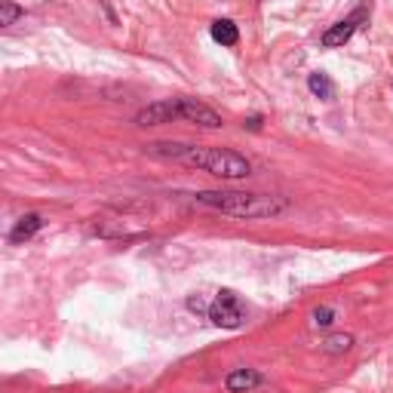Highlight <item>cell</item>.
<instances>
[{
  "label": "cell",
  "mask_w": 393,
  "mask_h": 393,
  "mask_svg": "<svg viewBox=\"0 0 393 393\" xmlns=\"http://www.w3.org/2000/svg\"><path fill=\"white\" fill-rule=\"evenodd\" d=\"M148 154L163 157V160L191 166V170H203L215 175V179H246L252 172L249 160L237 151L228 148H196V145H175V142H154L148 145Z\"/></svg>",
  "instance_id": "1"
},
{
  "label": "cell",
  "mask_w": 393,
  "mask_h": 393,
  "mask_svg": "<svg viewBox=\"0 0 393 393\" xmlns=\"http://www.w3.org/2000/svg\"><path fill=\"white\" fill-rule=\"evenodd\" d=\"M194 203L203 209L231 215V218H277L289 209L283 196L270 194H246V191H200L194 194Z\"/></svg>",
  "instance_id": "2"
},
{
  "label": "cell",
  "mask_w": 393,
  "mask_h": 393,
  "mask_svg": "<svg viewBox=\"0 0 393 393\" xmlns=\"http://www.w3.org/2000/svg\"><path fill=\"white\" fill-rule=\"evenodd\" d=\"M209 320L218 326V329H240L246 323V304L240 301V295L233 289H221L218 295L212 298L209 304Z\"/></svg>",
  "instance_id": "3"
},
{
  "label": "cell",
  "mask_w": 393,
  "mask_h": 393,
  "mask_svg": "<svg viewBox=\"0 0 393 393\" xmlns=\"http://www.w3.org/2000/svg\"><path fill=\"white\" fill-rule=\"evenodd\" d=\"M366 16H369V9H366V6L353 9V13H350L348 18L335 22V25L329 28V31H326V34L320 37V43H323V46H344L353 34H357V28H360L362 22H366Z\"/></svg>",
  "instance_id": "4"
},
{
  "label": "cell",
  "mask_w": 393,
  "mask_h": 393,
  "mask_svg": "<svg viewBox=\"0 0 393 393\" xmlns=\"http://www.w3.org/2000/svg\"><path fill=\"white\" fill-rule=\"evenodd\" d=\"M179 117L188 120V123L203 126V129H218L224 123L221 114H215L209 105H203V101H196V99H179Z\"/></svg>",
  "instance_id": "5"
},
{
  "label": "cell",
  "mask_w": 393,
  "mask_h": 393,
  "mask_svg": "<svg viewBox=\"0 0 393 393\" xmlns=\"http://www.w3.org/2000/svg\"><path fill=\"white\" fill-rule=\"evenodd\" d=\"M172 120H182L179 117V99L154 101V105H148V108H142L135 114L138 126H160V123H172Z\"/></svg>",
  "instance_id": "6"
},
{
  "label": "cell",
  "mask_w": 393,
  "mask_h": 393,
  "mask_svg": "<svg viewBox=\"0 0 393 393\" xmlns=\"http://www.w3.org/2000/svg\"><path fill=\"white\" fill-rule=\"evenodd\" d=\"M261 372L255 369H233L228 378H224V387H228L231 393H249V390H255L261 384Z\"/></svg>",
  "instance_id": "7"
},
{
  "label": "cell",
  "mask_w": 393,
  "mask_h": 393,
  "mask_svg": "<svg viewBox=\"0 0 393 393\" xmlns=\"http://www.w3.org/2000/svg\"><path fill=\"white\" fill-rule=\"evenodd\" d=\"M43 228V218L37 212H28V215H22V218L16 221V228H13V233H9V240L13 243H25V240H31L37 231Z\"/></svg>",
  "instance_id": "8"
},
{
  "label": "cell",
  "mask_w": 393,
  "mask_h": 393,
  "mask_svg": "<svg viewBox=\"0 0 393 393\" xmlns=\"http://www.w3.org/2000/svg\"><path fill=\"white\" fill-rule=\"evenodd\" d=\"M212 40L221 43V46H237V40H240L237 25H233L231 18H215L212 22Z\"/></svg>",
  "instance_id": "9"
},
{
  "label": "cell",
  "mask_w": 393,
  "mask_h": 393,
  "mask_svg": "<svg viewBox=\"0 0 393 393\" xmlns=\"http://www.w3.org/2000/svg\"><path fill=\"white\" fill-rule=\"evenodd\" d=\"M307 89H311L316 99H323V101L335 99V83L329 80V74H323V71H314L311 77H307Z\"/></svg>",
  "instance_id": "10"
},
{
  "label": "cell",
  "mask_w": 393,
  "mask_h": 393,
  "mask_svg": "<svg viewBox=\"0 0 393 393\" xmlns=\"http://www.w3.org/2000/svg\"><path fill=\"white\" fill-rule=\"evenodd\" d=\"M320 348L326 350V353H348L350 348H353V335H348V332H338V335H329Z\"/></svg>",
  "instance_id": "11"
},
{
  "label": "cell",
  "mask_w": 393,
  "mask_h": 393,
  "mask_svg": "<svg viewBox=\"0 0 393 393\" xmlns=\"http://www.w3.org/2000/svg\"><path fill=\"white\" fill-rule=\"evenodd\" d=\"M18 16H22V6L13 4V0H0V28L18 22Z\"/></svg>",
  "instance_id": "12"
},
{
  "label": "cell",
  "mask_w": 393,
  "mask_h": 393,
  "mask_svg": "<svg viewBox=\"0 0 393 393\" xmlns=\"http://www.w3.org/2000/svg\"><path fill=\"white\" fill-rule=\"evenodd\" d=\"M335 323V311H332V307H316V311L311 314V326H314V329H329V326Z\"/></svg>",
  "instance_id": "13"
},
{
  "label": "cell",
  "mask_w": 393,
  "mask_h": 393,
  "mask_svg": "<svg viewBox=\"0 0 393 393\" xmlns=\"http://www.w3.org/2000/svg\"><path fill=\"white\" fill-rule=\"evenodd\" d=\"M246 126H249V129H261V117H249Z\"/></svg>",
  "instance_id": "14"
}]
</instances>
